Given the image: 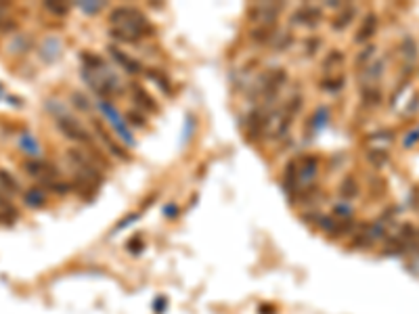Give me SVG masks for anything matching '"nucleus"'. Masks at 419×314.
I'll list each match as a JSON object with an SVG mask.
<instances>
[{
  "instance_id": "423d86ee",
  "label": "nucleus",
  "mask_w": 419,
  "mask_h": 314,
  "mask_svg": "<svg viewBox=\"0 0 419 314\" xmlns=\"http://www.w3.org/2000/svg\"><path fill=\"white\" fill-rule=\"evenodd\" d=\"M132 97H134L136 105H138V107H141L143 111H147V113H157V109H159L157 103H155V99L151 97L145 88L134 86V88H132Z\"/></svg>"
},
{
  "instance_id": "39448f33",
  "label": "nucleus",
  "mask_w": 419,
  "mask_h": 314,
  "mask_svg": "<svg viewBox=\"0 0 419 314\" xmlns=\"http://www.w3.org/2000/svg\"><path fill=\"white\" fill-rule=\"evenodd\" d=\"M277 34H279L277 26H264V23H258L256 28H252L250 36H252L254 42H258V44H269V42H273L277 38Z\"/></svg>"
},
{
  "instance_id": "1a4fd4ad",
  "label": "nucleus",
  "mask_w": 419,
  "mask_h": 314,
  "mask_svg": "<svg viewBox=\"0 0 419 314\" xmlns=\"http://www.w3.org/2000/svg\"><path fill=\"white\" fill-rule=\"evenodd\" d=\"M145 74H147V78H151V80H155V82L159 84V88L164 90V92H166L168 97H172V95H174V88H172V82H170V80H168V78H166L164 74H161V72H157V69H147Z\"/></svg>"
},
{
  "instance_id": "20e7f679",
  "label": "nucleus",
  "mask_w": 419,
  "mask_h": 314,
  "mask_svg": "<svg viewBox=\"0 0 419 314\" xmlns=\"http://www.w3.org/2000/svg\"><path fill=\"white\" fill-rule=\"evenodd\" d=\"M92 128H95V132H97V134L103 138V143H105V145H107V147L111 149V153H113V155H118L120 159H128L126 151H124V149H122L118 143H115V138H113V136H111L107 130H105V126L101 124V120H99V118H92Z\"/></svg>"
},
{
  "instance_id": "f257e3e1",
  "label": "nucleus",
  "mask_w": 419,
  "mask_h": 314,
  "mask_svg": "<svg viewBox=\"0 0 419 314\" xmlns=\"http://www.w3.org/2000/svg\"><path fill=\"white\" fill-rule=\"evenodd\" d=\"M59 128L67 134V138H72V141H78V143H82L86 147H95V136H92L86 128L76 122V120H69V118H61L59 122Z\"/></svg>"
},
{
  "instance_id": "9d476101",
  "label": "nucleus",
  "mask_w": 419,
  "mask_h": 314,
  "mask_svg": "<svg viewBox=\"0 0 419 314\" xmlns=\"http://www.w3.org/2000/svg\"><path fill=\"white\" fill-rule=\"evenodd\" d=\"M344 82H346V80H344V76H340V74H337V76H327V78H325L323 82H321V88H323L325 92H337V90L344 86Z\"/></svg>"
},
{
  "instance_id": "6e6552de",
  "label": "nucleus",
  "mask_w": 419,
  "mask_h": 314,
  "mask_svg": "<svg viewBox=\"0 0 419 314\" xmlns=\"http://www.w3.org/2000/svg\"><path fill=\"white\" fill-rule=\"evenodd\" d=\"M354 17V7L352 5H344L340 9V15H335V19H331V30L335 32H342L350 26V21Z\"/></svg>"
},
{
  "instance_id": "f03ea898",
  "label": "nucleus",
  "mask_w": 419,
  "mask_h": 314,
  "mask_svg": "<svg viewBox=\"0 0 419 314\" xmlns=\"http://www.w3.org/2000/svg\"><path fill=\"white\" fill-rule=\"evenodd\" d=\"M292 21L298 26H306V28H317L323 21V9L317 5H302L294 11Z\"/></svg>"
},
{
  "instance_id": "f8f14e48",
  "label": "nucleus",
  "mask_w": 419,
  "mask_h": 314,
  "mask_svg": "<svg viewBox=\"0 0 419 314\" xmlns=\"http://www.w3.org/2000/svg\"><path fill=\"white\" fill-rule=\"evenodd\" d=\"M363 103L365 105H379L381 103V92L375 88V86H365L363 88Z\"/></svg>"
},
{
  "instance_id": "dca6fc26",
  "label": "nucleus",
  "mask_w": 419,
  "mask_h": 314,
  "mask_svg": "<svg viewBox=\"0 0 419 314\" xmlns=\"http://www.w3.org/2000/svg\"><path fill=\"white\" fill-rule=\"evenodd\" d=\"M373 51H375V46H367V49L363 51V55H358V59H356V61H358L360 65H363V63H365V61L369 59V57L373 55Z\"/></svg>"
},
{
  "instance_id": "4468645a",
  "label": "nucleus",
  "mask_w": 419,
  "mask_h": 314,
  "mask_svg": "<svg viewBox=\"0 0 419 314\" xmlns=\"http://www.w3.org/2000/svg\"><path fill=\"white\" fill-rule=\"evenodd\" d=\"M342 195L346 197V199H352V197H356V193H358V189H356V180L352 178V176H348L344 182H342Z\"/></svg>"
},
{
  "instance_id": "2eb2a0df",
  "label": "nucleus",
  "mask_w": 419,
  "mask_h": 314,
  "mask_svg": "<svg viewBox=\"0 0 419 314\" xmlns=\"http://www.w3.org/2000/svg\"><path fill=\"white\" fill-rule=\"evenodd\" d=\"M321 38L319 36H310V38H306V42H304V55L306 57H312V55H317L319 53V49H321Z\"/></svg>"
},
{
  "instance_id": "ddd939ff",
  "label": "nucleus",
  "mask_w": 419,
  "mask_h": 314,
  "mask_svg": "<svg viewBox=\"0 0 419 314\" xmlns=\"http://www.w3.org/2000/svg\"><path fill=\"white\" fill-rule=\"evenodd\" d=\"M126 120L130 122L132 126H136V128H145L147 126V115L143 113V111H126Z\"/></svg>"
},
{
  "instance_id": "0eeeda50",
  "label": "nucleus",
  "mask_w": 419,
  "mask_h": 314,
  "mask_svg": "<svg viewBox=\"0 0 419 314\" xmlns=\"http://www.w3.org/2000/svg\"><path fill=\"white\" fill-rule=\"evenodd\" d=\"M375 30H377V15L375 13L365 15V19L360 21V28L356 32V42H367V40H371V36L375 34Z\"/></svg>"
},
{
  "instance_id": "9b49d317",
  "label": "nucleus",
  "mask_w": 419,
  "mask_h": 314,
  "mask_svg": "<svg viewBox=\"0 0 419 314\" xmlns=\"http://www.w3.org/2000/svg\"><path fill=\"white\" fill-rule=\"evenodd\" d=\"M344 63V53L342 51H331L327 53V57H325V61H323V67L325 69H335V67H340Z\"/></svg>"
},
{
  "instance_id": "7ed1b4c3",
  "label": "nucleus",
  "mask_w": 419,
  "mask_h": 314,
  "mask_svg": "<svg viewBox=\"0 0 419 314\" xmlns=\"http://www.w3.org/2000/svg\"><path fill=\"white\" fill-rule=\"evenodd\" d=\"M109 53H111V57L126 69L128 74H145V67L138 63L136 59H132L130 55H126L124 51H120L118 46H109Z\"/></svg>"
}]
</instances>
